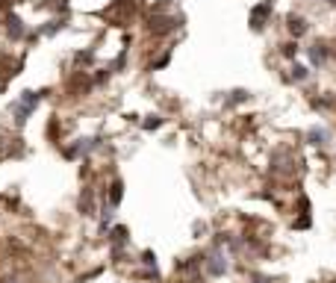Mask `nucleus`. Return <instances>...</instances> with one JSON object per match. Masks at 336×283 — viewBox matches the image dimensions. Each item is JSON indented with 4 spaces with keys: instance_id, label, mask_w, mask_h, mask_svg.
I'll use <instances>...</instances> for the list:
<instances>
[{
    "instance_id": "f257e3e1",
    "label": "nucleus",
    "mask_w": 336,
    "mask_h": 283,
    "mask_svg": "<svg viewBox=\"0 0 336 283\" xmlns=\"http://www.w3.org/2000/svg\"><path fill=\"white\" fill-rule=\"evenodd\" d=\"M207 268H209V274H215V277H218V274L227 271V260H224L218 251H212V254H209V260H207Z\"/></svg>"
},
{
    "instance_id": "f03ea898",
    "label": "nucleus",
    "mask_w": 336,
    "mask_h": 283,
    "mask_svg": "<svg viewBox=\"0 0 336 283\" xmlns=\"http://www.w3.org/2000/svg\"><path fill=\"white\" fill-rule=\"evenodd\" d=\"M266 12H269V6H259V9L254 12V30H259V27H263V18H266Z\"/></svg>"
},
{
    "instance_id": "7ed1b4c3",
    "label": "nucleus",
    "mask_w": 336,
    "mask_h": 283,
    "mask_svg": "<svg viewBox=\"0 0 336 283\" xmlns=\"http://www.w3.org/2000/svg\"><path fill=\"white\" fill-rule=\"evenodd\" d=\"M289 30H292L295 35H301V32H304V21H301V18H292V21H289Z\"/></svg>"
},
{
    "instance_id": "20e7f679",
    "label": "nucleus",
    "mask_w": 336,
    "mask_h": 283,
    "mask_svg": "<svg viewBox=\"0 0 336 283\" xmlns=\"http://www.w3.org/2000/svg\"><path fill=\"white\" fill-rule=\"evenodd\" d=\"M310 139H313V145H324L327 133H324V130H313V133H310Z\"/></svg>"
},
{
    "instance_id": "39448f33",
    "label": "nucleus",
    "mask_w": 336,
    "mask_h": 283,
    "mask_svg": "<svg viewBox=\"0 0 336 283\" xmlns=\"http://www.w3.org/2000/svg\"><path fill=\"white\" fill-rule=\"evenodd\" d=\"M324 59H327V50L316 45V47H313V62H324Z\"/></svg>"
},
{
    "instance_id": "423d86ee",
    "label": "nucleus",
    "mask_w": 336,
    "mask_h": 283,
    "mask_svg": "<svg viewBox=\"0 0 336 283\" xmlns=\"http://www.w3.org/2000/svg\"><path fill=\"white\" fill-rule=\"evenodd\" d=\"M121 201V183H112V204Z\"/></svg>"
},
{
    "instance_id": "0eeeda50",
    "label": "nucleus",
    "mask_w": 336,
    "mask_h": 283,
    "mask_svg": "<svg viewBox=\"0 0 336 283\" xmlns=\"http://www.w3.org/2000/svg\"><path fill=\"white\" fill-rule=\"evenodd\" d=\"M112 239H115V242H124V239H127V230H124V227H115V233H112Z\"/></svg>"
}]
</instances>
